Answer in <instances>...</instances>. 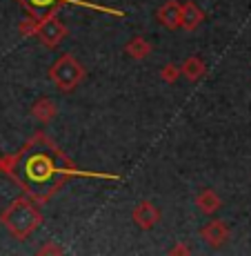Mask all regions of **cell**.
I'll use <instances>...</instances> for the list:
<instances>
[{
	"label": "cell",
	"mask_w": 251,
	"mask_h": 256,
	"mask_svg": "<svg viewBox=\"0 0 251 256\" xmlns=\"http://www.w3.org/2000/svg\"><path fill=\"white\" fill-rule=\"evenodd\" d=\"M24 172H27V178L31 183H47L53 176V165L45 156H33L27 163V167H24Z\"/></svg>",
	"instance_id": "cell-1"
},
{
	"label": "cell",
	"mask_w": 251,
	"mask_h": 256,
	"mask_svg": "<svg viewBox=\"0 0 251 256\" xmlns=\"http://www.w3.org/2000/svg\"><path fill=\"white\" fill-rule=\"evenodd\" d=\"M53 0H31V4H36V7H45V4H51Z\"/></svg>",
	"instance_id": "cell-2"
}]
</instances>
